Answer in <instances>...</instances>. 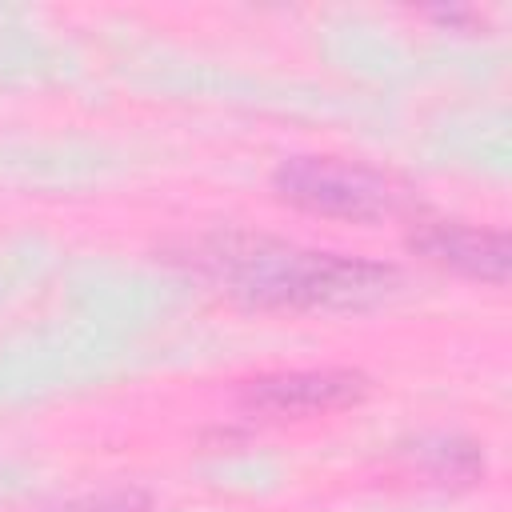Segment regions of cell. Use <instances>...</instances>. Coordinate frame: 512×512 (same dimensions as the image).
Returning <instances> with one entry per match:
<instances>
[{
    "label": "cell",
    "mask_w": 512,
    "mask_h": 512,
    "mask_svg": "<svg viewBox=\"0 0 512 512\" xmlns=\"http://www.w3.org/2000/svg\"><path fill=\"white\" fill-rule=\"evenodd\" d=\"M408 248L456 268L460 276L484 280V284H504L508 280V264H512V248L504 232L492 228H472L460 220H428L408 236Z\"/></svg>",
    "instance_id": "277c9868"
},
{
    "label": "cell",
    "mask_w": 512,
    "mask_h": 512,
    "mask_svg": "<svg viewBox=\"0 0 512 512\" xmlns=\"http://www.w3.org/2000/svg\"><path fill=\"white\" fill-rule=\"evenodd\" d=\"M364 396H368V376L352 368L268 372L240 388V404L260 416H324L352 408Z\"/></svg>",
    "instance_id": "3957f363"
},
{
    "label": "cell",
    "mask_w": 512,
    "mask_h": 512,
    "mask_svg": "<svg viewBox=\"0 0 512 512\" xmlns=\"http://www.w3.org/2000/svg\"><path fill=\"white\" fill-rule=\"evenodd\" d=\"M180 260L224 292L264 308H360L388 296L400 280V272L380 260L312 252L252 232L200 236Z\"/></svg>",
    "instance_id": "6da1fadb"
},
{
    "label": "cell",
    "mask_w": 512,
    "mask_h": 512,
    "mask_svg": "<svg viewBox=\"0 0 512 512\" xmlns=\"http://www.w3.org/2000/svg\"><path fill=\"white\" fill-rule=\"evenodd\" d=\"M148 496L144 492H112V496H96L84 504H72L68 512H144Z\"/></svg>",
    "instance_id": "8992f818"
},
{
    "label": "cell",
    "mask_w": 512,
    "mask_h": 512,
    "mask_svg": "<svg viewBox=\"0 0 512 512\" xmlns=\"http://www.w3.org/2000/svg\"><path fill=\"white\" fill-rule=\"evenodd\" d=\"M272 188L280 200L332 220L368 224L396 208V192L380 172L336 156H292L272 172Z\"/></svg>",
    "instance_id": "7a4b0ae2"
},
{
    "label": "cell",
    "mask_w": 512,
    "mask_h": 512,
    "mask_svg": "<svg viewBox=\"0 0 512 512\" xmlns=\"http://www.w3.org/2000/svg\"><path fill=\"white\" fill-rule=\"evenodd\" d=\"M424 468L444 484H472L484 476V452L472 440H436L420 448Z\"/></svg>",
    "instance_id": "5b68a950"
}]
</instances>
